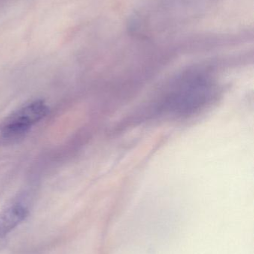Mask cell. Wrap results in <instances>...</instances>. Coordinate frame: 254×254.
Listing matches in <instances>:
<instances>
[{"label":"cell","mask_w":254,"mask_h":254,"mask_svg":"<svg viewBox=\"0 0 254 254\" xmlns=\"http://www.w3.org/2000/svg\"><path fill=\"white\" fill-rule=\"evenodd\" d=\"M49 107L41 100L32 101L10 115L0 126V132L4 138L20 137L33 125L47 116Z\"/></svg>","instance_id":"obj_2"},{"label":"cell","mask_w":254,"mask_h":254,"mask_svg":"<svg viewBox=\"0 0 254 254\" xmlns=\"http://www.w3.org/2000/svg\"><path fill=\"white\" fill-rule=\"evenodd\" d=\"M6 243L7 242H6L5 237L0 235V250L5 246Z\"/></svg>","instance_id":"obj_4"},{"label":"cell","mask_w":254,"mask_h":254,"mask_svg":"<svg viewBox=\"0 0 254 254\" xmlns=\"http://www.w3.org/2000/svg\"><path fill=\"white\" fill-rule=\"evenodd\" d=\"M214 92V83L210 77L205 73L190 71L172 82L158 110L173 116H189L209 104Z\"/></svg>","instance_id":"obj_1"},{"label":"cell","mask_w":254,"mask_h":254,"mask_svg":"<svg viewBox=\"0 0 254 254\" xmlns=\"http://www.w3.org/2000/svg\"><path fill=\"white\" fill-rule=\"evenodd\" d=\"M28 204L21 200L7 206L0 213V235L6 237L28 217Z\"/></svg>","instance_id":"obj_3"}]
</instances>
